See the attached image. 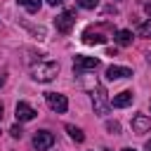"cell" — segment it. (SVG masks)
Wrapping results in <instances>:
<instances>
[{"label": "cell", "mask_w": 151, "mask_h": 151, "mask_svg": "<svg viewBox=\"0 0 151 151\" xmlns=\"http://www.w3.org/2000/svg\"><path fill=\"white\" fill-rule=\"evenodd\" d=\"M92 106H94V113H99V116H109V111H111V99L106 97V90L101 85H94V90H92Z\"/></svg>", "instance_id": "obj_2"}, {"label": "cell", "mask_w": 151, "mask_h": 151, "mask_svg": "<svg viewBox=\"0 0 151 151\" xmlns=\"http://www.w3.org/2000/svg\"><path fill=\"white\" fill-rule=\"evenodd\" d=\"M137 33H139V35H146V38H151V19H149V21H144V24L137 28Z\"/></svg>", "instance_id": "obj_15"}, {"label": "cell", "mask_w": 151, "mask_h": 151, "mask_svg": "<svg viewBox=\"0 0 151 151\" xmlns=\"http://www.w3.org/2000/svg\"><path fill=\"white\" fill-rule=\"evenodd\" d=\"M146 151H151V139H149V142H146Z\"/></svg>", "instance_id": "obj_22"}, {"label": "cell", "mask_w": 151, "mask_h": 151, "mask_svg": "<svg viewBox=\"0 0 151 151\" xmlns=\"http://www.w3.org/2000/svg\"><path fill=\"white\" fill-rule=\"evenodd\" d=\"M52 144H54V134H52L50 130H38V132L33 134V146H35L38 151H47Z\"/></svg>", "instance_id": "obj_6"}, {"label": "cell", "mask_w": 151, "mask_h": 151, "mask_svg": "<svg viewBox=\"0 0 151 151\" xmlns=\"http://www.w3.org/2000/svg\"><path fill=\"white\" fill-rule=\"evenodd\" d=\"M2 118H5V106L0 104V120H2Z\"/></svg>", "instance_id": "obj_21"}, {"label": "cell", "mask_w": 151, "mask_h": 151, "mask_svg": "<svg viewBox=\"0 0 151 151\" xmlns=\"http://www.w3.org/2000/svg\"><path fill=\"white\" fill-rule=\"evenodd\" d=\"M132 130H134L137 134L149 132V130H151V118H149V116H144V113H137V116L132 118Z\"/></svg>", "instance_id": "obj_8"}, {"label": "cell", "mask_w": 151, "mask_h": 151, "mask_svg": "<svg viewBox=\"0 0 151 151\" xmlns=\"http://www.w3.org/2000/svg\"><path fill=\"white\" fill-rule=\"evenodd\" d=\"M47 2H50V5H52V7H57V5H61V2H64V0H47Z\"/></svg>", "instance_id": "obj_20"}, {"label": "cell", "mask_w": 151, "mask_h": 151, "mask_svg": "<svg viewBox=\"0 0 151 151\" xmlns=\"http://www.w3.org/2000/svg\"><path fill=\"white\" fill-rule=\"evenodd\" d=\"M5 80H7V76H5V71H0V87L5 85Z\"/></svg>", "instance_id": "obj_19"}, {"label": "cell", "mask_w": 151, "mask_h": 151, "mask_svg": "<svg viewBox=\"0 0 151 151\" xmlns=\"http://www.w3.org/2000/svg\"><path fill=\"white\" fill-rule=\"evenodd\" d=\"M9 134H12L14 139H21V134H24V130H21V125H12V127H9Z\"/></svg>", "instance_id": "obj_17"}, {"label": "cell", "mask_w": 151, "mask_h": 151, "mask_svg": "<svg viewBox=\"0 0 151 151\" xmlns=\"http://www.w3.org/2000/svg\"><path fill=\"white\" fill-rule=\"evenodd\" d=\"M40 2H42V0H19V5H21L26 12H31V14L40 9Z\"/></svg>", "instance_id": "obj_14"}, {"label": "cell", "mask_w": 151, "mask_h": 151, "mask_svg": "<svg viewBox=\"0 0 151 151\" xmlns=\"http://www.w3.org/2000/svg\"><path fill=\"white\" fill-rule=\"evenodd\" d=\"M106 130H109V132H118V130H120V125H118L116 120H113V123L109 120V123H106Z\"/></svg>", "instance_id": "obj_18"}, {"label": "cell", "mask_w": 151, "mask_h": 151, "mask_svg": "<svg viewBox=\"0 0 151 151\" xmlns=\"http://www.w3.org/2000/svg\"><path fill=\"white\" fill-rule=\"evenodd\" d=\"M123 151H134V149H123Z\"/></svg>", "instance_id": "obj_23"}, {"label": "cell", "mask_w": 151, "mask_h": 151, "mask_svg": "<svg viewBox=\"0 0 151 151\" xmlns=\"http://www.w3.org/2000/svg\"><path fill=\"white\" fill-rule=\"evenodd\" d=\"M45 99H47V106H50L52 111H57V113H66V109H68V99H66L64 94H59V92H47Z\"/></svg>", "instance_id": "obj_4"}, {"label": "cell", "mask_w": 151, "mask_h": 151, "mask_svg": "<svg viewBox=\"0 0 151 151\" xmlns=\"http://www.w3.org/2000/svg\"><path fill=\"white\" fill-rule=\"evenodd\" d=\"M132 38H134V35H132V31H125V28L113 33V40H116L120 47H127V45H132Z\"/></svg>", "instance_id": "obj_12"}, {"label": "cell", "mask_w": 151, "mask_h": 151, "mask_svg": "<svg viewBox=\"0 0 151 151\" xmlns=\"http://www.w3.org/2000/svg\"><path fill=\"white\" fill-rule=\"evenodd\" d=\"M83 42H85V45H104V42H106V35H101V33L87 28V31L83 33Z\"/></svg>", "instance_id": "obj_11"}, {"label": "cell", "mask_w": 151, "mask_h": 151, "mask_svg": "<svg viewBox=\"0 0 151 151\" xmlns=\"http://www.w3.org/2000/svg\"><path fill=\"white\" fill-rule=\"evenodd\" d=\"M101 151H111V149H101Z\"/></svg>", "instance_id": "obj_24"}, {"label": "cell", "mask_w": 151, "mask_h": 151, "mask_svg": "<svg viewBox=\"0 0 151 151\" xmlns=\"http://www.w3.org/2000/svg\"><path fill=\"white\" fill-rule=\"evenodd\" d=\"M78 5H80L83 9H94V7L99 5V0H78Z\"/></svg>", "instance_id": "obj_16"}, {"label": "cell", "mask_w": 151, "mask_h": 151, "mask_svg": "<svg viewBox=\"0 0 151 151\" xmlns=\"http://www.w3.org/2000/svg\"><path fill=\"white\" fill-rule=\"evenodd\" d=\"M14 116H17V120H19V123H28V120H33V118L38 116V111H35L31 104L19 101V104H17V109H14Z\"/></svg>", "instance_id": "obj_7"}, {"label": "cell", "mask_w": 151, "mask_h": 151, "mask_svg": "<svg viewBox=\"0 0 151 151\" xmlns=\"http://www.w3.org/2000/svg\"><path fill=\"white\" fill-rule=\"evenodd\" d=\"M106 78L109 80H120V78H132V71L127 66H109L106 68Z\"/></svg>", "instance_id": "obj_9"}, {"label": "cell", "mask_w": 151, "mask_h": 151, "mask_svg": "<svg viewBox=\"0 0 151 151\" xmlns=\"http://www.w3.org/2000/svg\"><path fill=\"white\" fill-rule=\"evenodd\" d=\"M66 132H68L71 139H76V142H85V134H83L80 127H76V125H66Z\"/></svg>", "instance_id": "obj_13"}, {"label": "cell", "mask_w": 151, "mask_h": 151, "mask_svg": "<svg viewBox=\"0 0 151 151\" xmlns=\"http://www.w3.org/2000/svg\"><path fill=\"white\" fill-rule=\"evenodd\" d=\"M132 99H134V94H132L130 90H125V92H120V94H116V97L111 99V106H116V109H125V106L132 104Z\"/></svg>", "instance_id": "obj_10"}, {"label": "cell", "mask_w": 151, "mask_h": 151, "mask_svg": "<svg viewBox=\"0 0 151 151\" xmlns=\"http://www.w3.org/2000/svg\"><path fill=\"white\" fill-rule=\"evenodd\" d=\"M54 24H57V31H59V33H71V28H73V24H76V12H71V9L61 12V14L54 19Z\"/></svg>", "instance_id": "obj_5"}, {"label": "cell", "mask_w": 151, "mask_h": 151, "mask_svg": "<svg viewBox=\"0 0 151 151\" xmlns=\"http://www.w3.org/2000/svg\"><path fill=\"white\" fill-rule=\"evenodd\" d=\"M99 68V59L97 57H85V54H78L73 59V71L76 73H85V71H94Z\"/></svg>", "instance_id": "obj_3"}, {"label": "cell", "mask_w": 151, "mask_h": 151, "mask_svg": "<svg viewBox=\"0 0 151 151\" xmlns=\"http://www.w3.org/2000/svg\"><path fill=\"white\" fill-rule=\"evenodd\" d=\"M33 80H38V83H50V80H54L57 78V73H59V64L57 61H40L38 66H33Z\"/></svg>", "instance_id": "obj_1"}]
</instances>
